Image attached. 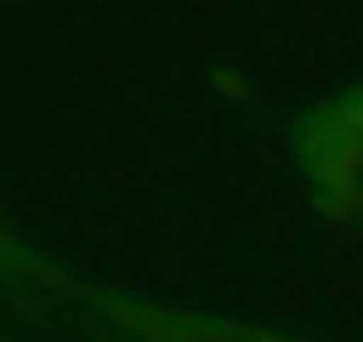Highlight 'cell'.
I'll return each mask as SVG.
<instances>
[{"label": "cell", "instance_id": "6da1fadb", "mask_svg": "<svg viewBox=\"0 0 363 342\" xmlns=\"http://www.w3.org/2000/svg\"><path fill=\"white\" fill-rule=\"evenodd\" d=\"M289 150L310 182L315 209L363 236V80L315 102L289 123Z\"/></svg>", "mask_w": 363, "mask_h": 342}, {"label": "cell", "instance_id": "7a4b0ae2", "mask_svg": "<svg viewBox=\"0 0 363 342\" xmlns=\"http://www.w3.org/2000/svg\"><path fill=\"white\" fill-rule=\"evenodd\" d=\"M38 284L69 294L75 310H86L96 326H107L113 337H123V342H305V337L278 331V326H251V321L203 316V310L150 305V299H128V294H107V289L69 284V278H59V273H43Z\"/></svg>", "mask_w": 363, "mask_h": 342}, {"label": "cell", "instance_id": "3957f363", "mask_svg": "<svg viewBox=\"0 0 363 342\" xmlns=\"http://www.w3.org/2000/svg\"><path fill=\"white\" fill-rule=\"evenodd\" d=\"M0 278H6V284H38V278H43V267L16 246V236L6 225H0Z\"/></svg>", "mask_w": 363, "mask_h": 342}, {"label": "cell", "instance_id": "277c9868", "mask_svg": "<svg viewBox=\"0 0 363 342\" xmlns=\"http://www.w3.org/2000/svg\"><path fill=\"white\" fill-rule=\"evenodd\" d=\"M0 342H6V331H0Z\"/></svg>", "mask_w": 363, "mask_h": 342}]
</instances>
